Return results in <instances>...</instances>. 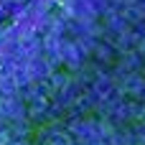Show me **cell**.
I'll return each mask as SVG.
<instances>
[{
  "label": "cell",
  "instance_id": "6da1fadb",
  "mask_svg": "<svg viewBox=\"0 0 145 145\" xmlns=\"http://www.w3.org/2000/svg\"><path fill=\"white\" fill-rule=\"evenodd\" d=\"M20 10H23V5L18 0H0V18L3 20H13Z\"/></svg>",
  "mask_w": 145,
  "mask_h": 145
}]
</instances>
